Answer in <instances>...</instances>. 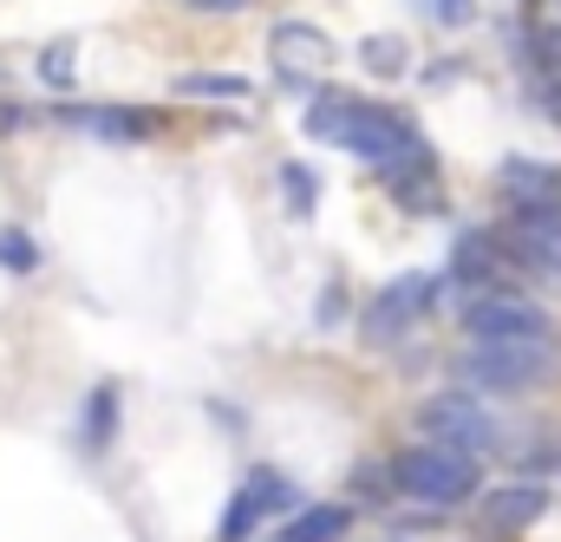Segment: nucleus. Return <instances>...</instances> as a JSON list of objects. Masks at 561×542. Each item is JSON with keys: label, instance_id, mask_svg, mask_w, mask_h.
Instances as JSON below:
<instances>
[{"label": "nucleus", "instance_id": "obj_1", "mask_svg": "<svg viewBox=\"0 0 561 542\" xmlns=\"http://www.w3.org/2000/svg\"><path fill=\"white\" fill-rule=\"evenodd\" d=\"M300 125H307L313 144L353 150L359 163H379V170H399L412 157H431L424 150V132L405 112H392L379 99H359V92H320V99H307V118Z\"/></svg>", "mask_w": 561, "mask_h": 542}, {"label": "nucleus", "instance_id": "obj_23", "mask_svg": "<svg viewBox=\"0 0 561 542\" xmlns=\"http://www.w3.org/2000/svg\"><path fill=\"white\" fill-rule=\"evenodd\" d=\"M431 13H437V26H470L477 0H431Z\"/></svg>", "mask_w": 561, "mask_h": 542}, {"label": "nucleus", "instance_id": "obj_6", "mask_svg": "<svg viewBox=\"0 0 561 542\" xmlns=\"http://www.w3.org/2000/svg\"><path fill=\"white\" fill-rule=\"evenodd\" d=\"M268 66H275V79L287 92H300V99H320L327 86V66H333V39L313 26V20H275V33H268Z\"/></svg>", "mask_w": 561, "mask_h": 542}, {"label": "nucleus", "instance_id": "obj_15", "mask_svg": "<svg viewBox=\"0 0 561 542\" xmlns=\"http://www.w3.org/2000/svg\"><path fill=\"white\" fill-rule=\"evenodd\" d=\"M176 99H209V105H236V99H249L255 86L242 79V72H183L176 86H170Z\"/></svg>", "mask_w": 561, "mask_h": 542}, {"label": "nucleus", "instance_id": "obj_12", "mask_svg": "<svg viewBox=\"0 0 561 542\" xmlns=\"http://www.w3.org/2000/svg\"><path fill=\"white\" fill-rule=\"evenodd\" d=\"M496 183L510 190V210H561V170L542 157H503Z\"/></svg>", "mask_w": 561, "mask_h": 542}, {"label": "nucleus", "instance_id": "obj_3", "mask_svg": "<svg viewBox=\"0 0 561 542\" xmlns=\"http://www.w3.org/2000/svg\"><path fill=\"white\" fill-rule=\"evenodd\" d=\"M561 373L556 340H510V347H477L457 360L463 393H536Z\"/></svg>", "mask_w": 561, "mask_h": 542}, {"label": "nucleus", "instance_id": "obj_9", "mask_svg": "<svg viewBox=\"0 0 561 542\" xmlns=\"http://www.w3.org/2000/svg\"><path fill=\"white\" fill-rule=\"evenodd\" d=\"M483 504V530L490 537H523V530H536L542 517H549V490L542 484H496V490H483L477 497Z\"/></svg>", "mask_w": 561, "mask_h": 542}, {"label": "nucleus", "instance_id": "obj_14", "mask_svg": "<svg viewBox=\"0 0 561 542\" xmlns=\"http://www.w3.org/2000/svg\"><path fill=\"white\" fill-rule=\"evenodd\" d=\"M346 530H353L346 504H307L280 523V542H346Z\"/></svg>", "mask_w": 561, "mask_h": 542}, {"label": "nucleus", "instance_id": "obj_22", "mask_svg": "<svg viewBox=\"0 0 561 542\" xmlns=\"http://www.w3.org/2000/svg\"><path fill=\"white\" fill-rule=\"evenodd\" d=\"M529 53L549 66V79H561V20H536L529 26Z\"/></svg>", "mask_w": 561, "mask_h": 542}, {"label": "nucleus", "instance_id": "obj_10", "mask_svg": "<svg viewBox=\"0 0 561 542\" xmlns=\"http://www.w3.org/2000/svg\"><path fill=\"white\" fill-rule=\"evenodd\" d=\"M510 256L561 281V210H510Z\"/></svg>", "mask_w": 561, "mask_h": 542}, {"label": "nucleus", "instance_id": "obj_16", "mask_svg": "<svg viewBox=\"0 0 561 542\" xmlns=\"http://www.w3.org/2000/svg\"><path fill=\"white\" fill-rule=\"evenodd\" d=\"M280 203H287V216H313L320 210V177L294 157V163H280Z\"/></svg>", "mask_w": 561, "mask_h": 542}, {"label": "nucleus", "instance_id": "obj_24", "mask_svg": "<svg viewBox=\"0 0 561 542\" xmlns=\"http://www.w3.org/2000/svg\"><path fill=\"white\" fill-rule=\"evenodd\" d=\"M183 7H196V13H242L249 0H183Z\"/></svg>", "mask_w": 561, "mask_h": 542}, {"label": "nucleus", "instance_id": "obj_4", "mask_svg": "<svg viewBox=\"0 0 561 542\" xmlns=\"http://www.w3.org/2000/svg\"><path fill=\"white\" fill-rule=\"evenodd\" d=\"M457 327H463L477 347H510V340H556L549 314H542L529 294H516V287H490V294H470V301H457Z\"/></svg>", "mask_w": 561, "mask_h": 542}, {"label": "nucleus", "instance_id": "obj_25", "mask_svg": "<svg viewBox=\"0 0 561 542\" xmlns=\"http://www.w3.org/2000/svg\"><path fill=\"white\" fill-rule=\"evenodd\" d=\"M542 112L561 125V79H549V86H542Z\"/></svg>", "mask_w": 561, "mask_h": 542}, {"label": "nucleus", "instance_id": "obj_13", "mask_svg": "<svg viewBox=\"0 0 561 542\" xmlns=\"http://www.w3.org/2000/svg\"><path fill=\"white\" fill-rule=\"evenodd\" d=\"M386 190H392V203L405 216H437L444 210V190H437V163L431 157H412V163L386 170Z\"/></svg>", "mask_w": 561, "mask_h": 542}, {"label": "nucleus", "instance_id": "obj_2", "mask_svg": "<svg viewBox=\"0 0 561 542\" xmlns=\"http://www.w3.org/2000/svg\"><path fill=\"white\" fill-rule=\"evenodd\" d=\"M386 477H392V490L437 504V510H457V504L483 497V458H463V451H444V444H405Z\"/></svg>", "mask_w": 561, "mask_h": 542}, {"label": "nucleus", "instance_id": "obj_5", "mask_svg": "<svg viewBox=\"0 0 561 542\" xmlns=\"http://www.w3.org/2000/svg\"><path fill=\"white\" fill-rule=\"evenodd\" d=\"M419 438L424 444H444V451H463V458H483L496 444V418L477 406V393H431L419 406Z\"/></svg>", "mask_w": 561, "mask_h": 542}, {"label": "nucleus", "instance_id": "obj_20", "mask_svg": "<svg viewBox=\"0 0 561 542\" xmlns=\"http://www.w3.org/2000/svg\"><path fill=\"white\" fill-rule=\"evenodd\" d=\"M0 269L33 274V269H39V242H33L26 229H0Z\"/></svg>", "mask_w": 561, "mask_h": 542}, {"label": "nucleus", "instance_id": "obj_21", "mask_svg": "<svg viewBox=\"0 0 561 542\" xmlns=\"http://www.w3.org/2000/svg\"><path fill=\"white\" fill-rule=\"evenodd\" d=\"M255 523H262L255 497H249V490H236V497H229V517H222V530H216V537H222V542H249V530H255Z\"/></svg>", "mask_w": 561, "mask_h": 542}, {"label": "nucleus", "instance_id": "obj_7", "mask_svg": "<svg viewBox=\"0 0 561 542\" xmlns=\"http://www.w3.org/2000/svg\"><path fill=\"white\" fill-rule=\"evenodd\" d=\"M437 274H424V269H412V274H392L373 301H366V314H359V327H366V340H399V334H412V320H419L424 307L437 301Z\"/></svg>", "mask_w": 561, "mask_h": 542}, {"label": "nucleus", "instance_id": "obj_11", "mask_svg": "<svg viewBox=\"0 0 561 542\" xmlns=\"http://www.w3.org/2000/svg\"><path fill=\"white\" fill-rule=\"evenodd\" d=\"M503 262H510V249L490 229H463L457 249H450V281L463 287V301L470 294H490V287H503Z\"/></svg>", "mask_w": 561, "mask_h": 542}, {"label": "nucleus", "instance_id": "obj_8", "mask_svg": "<svg viewBox=\"0 0 561 542\" xmlns=\"http://www.w3.org/2000/svg\"><path fill=\"white\" fill-rule=\"evenodd\" d=\"M59 125H72V132L99 137V144H144V137H157V112H144V105H59L53 112Z\"/></svg>", "mask_w": 561, "mask_h": 542}, {"label": "nucleus", "instance_id": "obj_19", "mask_svg": "<svg viewBox=\"0 0 561 542\" xmlns=\"http://www.w3.org/2000/svg\"><path fill=\"white\" fill-rule=\"evenodd\" d=\"M39 79H46L53 92H72V79H79V46H72V39H53V46L39 53Z\"/></svg>", "mask_w": 561, "mask_h": 542}, {"label": "nucleus", "instance_id": "obj_18", "mask_svg": "<svg viewBox=\"0 0 561 542\" xmlns=\"http://www.w3.org/2000/svg\"><path fill=\"white\" fill-rule=\"evenodd\" d=\"M359 59H366V72H379V79H399V72L412 66L405 39H392V33H373V39H359Z\"/></svg>", "mask_w": 561, "mask_h": 542}, {"label": "nucleus", "instance_id": "obj_17", "mask_svg": "<svg viewBox=\"0 0 561 542\" xmlns=\"http://www.w3.org/2000/svg\"><path fill=\"white\" fill-rule=\"evenodd\" d=\"M112 425H118V386H92V399H85V451H105Z\"/></svg>", "mask_w": 561, "mask_h": 542}]
</instances>
